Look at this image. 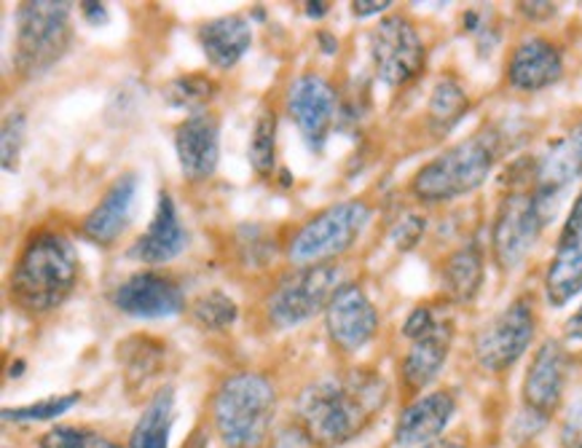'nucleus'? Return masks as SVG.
Masks as SVG:
<instances>
[{
    "label": "nucleus",
    "mask_w": 582,
    "mask_h": 448,
    "mask_svg": "<svg viewBox=\"0 0 582 448\" xmlns=\"http://www.w3.org/2000/svg\"><path fill=\"white\" fill-rule=\"evenodd\" d=\"M387 403V384L371 371L322 376L299 397L303 438L318 448L344 446L368 427L373 414Z\"/></svg>",
    "instance_id": "obj_1"
},
{
    "label": "nucleus",
    "mask_w": 582,
    "mask_h": 448,
    "mask_svg": "<svg viewBox=\"0 0 582 448\" xmlns=\"http://www.w3.org/2000/svg\"><path fill=\"white\" fill-rule=\"evenodd\" d=\"M79 256L71 239L56 231H41L19 252L9 280L11 301L30 314L62 306L79 282Z\"/></svg>",
    "instance_id": "obj_2"
},
{
    "label": "nucleus",
    "mask_w": 582,
    "mask_h": 448,
    "mask_svg": "<svg viewBox=\"0 0 582 448\" xmlns=\"http://www.w3.org/2000/svg\"><path fill=\"white\" fill-rule=\"evenodd\" d=\"M277 411L274 384L261 374H233L212 400L215 433L226 448H258L271 430Z\"/></svg>",
    "instance_id": "obj_3"
},
{
    "label": "nucleus",
    "mask_w": 582,
    "mask_h": 448,
    "mask_svg": "<svg viewBox=\"0 0 582 448\" xmlns=\"http://www.w3.org/2000/svg\"><path fill=\"white\" fill-rule=\"evenodd\" d=\"M497 156V137L491 132H480V135L451 145V148L435 156L433 162L424 164L419 173L414 175L410 191H414L416 199L427 201V205L467 197V194L484 186L491 169H495Z\"/></svg>",
    "instance_id": "obj_4"
},
{
    "label": "nucleus",
    "mask_w": 582,
    "mask_h": 448,
    "mask_svg": "<svg viewBox=\"0 0 582 448\" xmlns=\"http://www.w3.org/2000/svg\"><path fill=\"white\" fill-rule=\"evenodd\" d=\"M368 220L371 207L360 199H346L328 207L293 233L288 244V261L299 269L331 263L333 258L354 248Z\"/></svg>",
    "instance_id": "obj_5"
},
{
    "label": "nucleus",
    "mask_w": 582,
    "mask_h": 448,
    "mask_svg": "<svg viewBox=\"0 0 582 448\" xmlns=\"http://www.w3.org/2000/svg\"><path fill=\"white\" fill-rule=\"evenodd\" d=\"M71 3L35 0L17 11V67L41 75L56 65L71 46Z\"/></svg>",
    "instance_id": "obj_6"
},
{
    "label": "nucleus",
    "mask_w": 582,
    "mask_h": 448,
    "mask_svg": "<svg viewBox=\"0 0 582 448\" xmlns=\"http://www.w3.org/2000/svg\"><path fill=\"white\" fill-rule=\"evenodd\" d=\"M339 282L341 271L333 263L295 269L271 293L269 306H266L271 325L280 327V331H288V327L306 323L314 314L325 312L328 304L333 301L335 290L341 288Z\"/></svg>",
    "instance_id": "obj_7"
},
{
    "label": "nucleus",
    "mask_w": 582,
    "mask_h": 448,
    "mask_svg": "<svg viewBox=\"0 0 582 448\" xmlns=\"http://www.w3.org/2000/svg\"><path fill=\"white\" fill-rule=\"evenodd\" d=\"M548 207L537 199L534 191H512L499 201V210L491 226V250L502 271H512L527 261L531 248L545 229Z\"/></svg>",
    "instance_id": "obj_8"
},
{
    "label": "nucleus",
    "mask_w": 582,
    "mask_h": 448,
    "mask_svg": "<svg viewBox=\"0 0 582 448\" xmlns=\"http://www.w3.org/2000/svg\"><path fill=\"white\" fill-rule=\"evenodd\" d=\"M537 333V314L529 299H516L478 331L476 360L484 371L502 374L512 368Z\"/></svg>",
    "instance_id": "obj_9"
},
{
    "label": "nucleus",
    "mask_w": 582,
    "mask_h": 448,
    "mask_svg": "<svg viewBox=\"0 0 582 448\" xmlns=\"http://www.w3.org/2000/svg\"><path fill=\"white\" fill-rule=\"evenodd\" d=\"M424 41L414 22L401 14H392L378 22L371 33V60L382 84L406 86L424 67Z\"/></svg>",
    "instance_id": "obj_10"
},
{
    "label": "nucleus",
    "mask_w": 582,
    "mask_h": 448,
    "mask_svg": "<svg viewBox=\"0 0 582 448\" xmlns=\"http://www.w3.org/2000/svg\"><path fill=\"white\" fill-rule=\"evenodd\" d=\"M335 105H339V97L322 75L306 73L290 86L288 113L312 150H322V145L328 143L335 122Z\"/></svg>",
    "instance_id": "obj_11"
},
{
    "label": "nucleus",
    "mask_w": 582,
    "mask_h": 448,
    "mask_svg": "<svg viewBox=\"0 0 582 448\" xmlns=\"http://www.w3.org/2000/svg\"><path fill=\"white\" fill-rule=\"evenodd\" d=\"M328 336L339 350L357 352L378 331V312L360 285H341L325 309Z\"/></svg>",
    "instance_id": "obj_12"
},
{
    "label": "nucleus",
    "mask_w": 582,
    "mask_h": 448,
    "mask_svg": "<svg viewBox=\"0 0 582 448\" xmlns=\"http://www.w3.org/2000/svg\"><path fill=\"white\" fill-rule=\"evenodd\" d=\"M578 293H582V188L569 210L545 271V295L550 306H567Z\"/></svg>",
    "instance_id": "obj_13"
},
{
    "label": "nucleus",
    "mask_w": 582,
    "mask_h": 448,
    "mask_svg": "<svg viewBox=\"0 0 582 448\" xmlns=\"http://www.w3.org/2000/svg\"><path fill=\"white\" fill-rule=\"evenodd\" d=\"M113 306L137 320L175 317L186 309V299L177 282L156 271H137L113 293Z\"/></svg>",
    "instance_id": "obj_14"
},
{
    "label": "nucleus",
    "mask_w": 582,
    "mask_h": 448,
    "mask_svg": "<svg viewBox=\"0 0 582 448\" xmlns=\"http://www.w3.org/2000/svg\"><path fill=\"white\" fill-rule=\"evenodd\" d=\"M567 374L569 357L561 341H542L540 350L531 357L527 378H523V403L531 414L548 419L559 411L561 400H564Z\"/></svg>",
    "instance_id": "obj_15"
},
{
    "label": "nucleus",
    "mask_w": 582,
    "mask_h": 448,
    "mask_svg": "<svg viewBox=\"0 0 582 448\" xmlns=\"http://www.w3.org/2000/svg\"><path fill=\"white\" fill-rule=\"evenodd\" d=\"M175 150L183 175L199 183L212 178L220 162V122L210 111H194L175 129Z\"/></svg>",
    "instance_id": "obj_16"
},
{
    "label": "nucleus",
    "mask_w": 582,
    "mask_h": 448,
    "mask_svg": "<svg viewBox=\"0 0 582 448\" xmlns=\"http://www.w3.org/2000/svg\"><path fill=\"white\" fill-rule=\"evenodd\" d=\"M564 75V56L548 38H527L508 62V81L518 92H542Z\"/></svg>",
    "instance_id": "obj_17"
},
{
    "label": "nucleus",
    "mask_w": 582,
    "mask_h": 448,
    "mask_svg": "<svg viewBox=\"0 0 582 448\" xmlns=\"http://www.w3.org/2000/svg\"><path fill=\"white\" fill-rule=\"evenodd\" d=\"M457 414V400L451 393H429L416 397L410 406L403 408L395 425V446L416 448L440 440L438 435L446 430L448 421Z\"/></svg>",
    "instance_id": "obj_18"
},
{
    "label": "nucleus",
    "mask_w": 582,
    "mask_h": 448,
    "mask_svg": "<svg viewBox=\"0 0 582 448\" xmlns=\"http://www.w3.org/2000/svg\"><path fill=\"white\" fill-rule=\"evenodd\" d=\"M135 199L137 178L132 173H126L107 188L105 197L100 199V205L84 218L81 233H84L89 242L100 244V248H111V244L129 229Z\"/></svg>",
    "instance_id": "obj_19"
},
{
    "label": "nucleus",
    "mask_w": 582,
    "mask_h": 448,
    "mask_svg": "<svg viewBox=\"0 0 582 448\" xmlns=\"http://www.w3.org/2000/svg\"><path fill=\"white\" fill-rule=\"evenodd\" d=\"M582 178V122L567 132L561 140L548 148V154L537 162L534 169V194L542 205L555 194L564 191L574 180Z\"/></svg>",
    "instance_id": "obj_20"
},
{
    "label": "nucleus",
    "mask_w": 582,
    "mask_h": 448,
    "mask_svg": "<svg viewBox=\"0 0 582 448\" xmlns=\"http://www.w3.org/2000/svg\"><path fill=\"white\" fill-rule=\"evenodd\" d=\"M188 233L183 229L180 216L173 197L167 191L159 194V205H156V216L150 220L148 231L132 248V258H137L141 263L148 267H159V263H169L186 250Z\"/></svg>",
    "instance_id": "obj_21"
},
{
    "label": "nucleus",
    "mask_w": 582,
    "mask_h": 448,
    "mask_svg": "<svg viewBox=\"0 0 582 448\" xmlns=\"http://www.w3.org/2000/svg\"><path fill=\"white\" fill-rule=\"evenodd\" d=\"M201 52L220 71H229L245 54L250 52L252 28L242 14H229L210 19L199 28Z\"/></svg>",
    "instance_id": "obj_22"
},
{
    "label": "nucleus",
    "mask_w": 582,
    "mask_h": 448,
    "mask_svg": "<svg viewBox=\"0 0 582 448\" xmlns=\"http://www.w3.org/2000/svg\"><path fill=\"white\" fill-rule=\"evenodd\" d=\"M454 327L448 320H440V325L435 327L429 336L419 341H410L408 355L403 357V382L410 393H422L429 384L435 382L440 374V368L446 365L448 350H451Z\"/></svg>",
    "instance_id": "obj_23"
},
{
    "label": "nucleus",
    "mask_w": 582,
    "mask_h": 448,
    "mask_svg": "<svg viewBox=\"0 0 582 448\" xmlns=\"http://www.w3.org/2000/svg\"><path fill=\"white\" fill-rule=\"evenodd\" d=\"M484 256H480L478 244H467L446 258L440 271L443 293L454 301V304H470L478 299L480 288H484Z\"/></svg>",
    "instance_id": "obj_24"
},
{
    "label": "nucleus",
    "mask_w": 582,
    "mask_h": 448,
    "mask_svg": "<svg viewBox=\"0 0 582 448\" xmlns=\"http://www.w3.org/2000/svg\"><path fill=\"white\" fill-rule=\"evenodd\" d=\"M175 421L173 389H164L145 406L141 421L129 438V448H169V430Z\"/></svg>",
    "instance_id": "obj_25"
},
{
    "label": "nucleus",
    "mask_w": 582,
    "mask_h": 448,
    "mask_svg": "<svg viewBox=\"0 0 582 448\" xmlns=\"http://www.w3.org/2000/svg\"><path fill=\"white\" fill-rule=\"evenodd\" d=\"M467 108H470V100L467 92L461 90V84L451 75L440 79L435 84L433 97H429V122L438 132H448L454 124L461 122Z\"/></svg>",
    "instance_id": "obj_26"
},
{
    "label": "nucleus",
    "mask_w": 582,
    "mask_h": 448,
    "mask_svg": "<svg viewBox=\"0 0 582 448\" xmlns=\"http://www.w3.org/2000/svg\"><path fill=\"white\" fill-rule=\"evenodd\" d=\"M248 159L258 175H271L277 164V113L261 111V116L252 124Z\"/></svg>",
    "instance_id": "obj_27"
},
{
    "label": "nucleus",
    "mask_w": 582,
    "mask_h": 448,
    "mask_svg": "<svg viewBox=\"0 0 582 448\" xmlns=\"http://www.w3.org/2000/svg\"><path fill=\"white\" fill-rule=\"evenodd\" d=\"M237 314V304H233L229 295L220 293V290L201 293L191 304L194 323L205 327V331H224V327L233 325Z\"/></svg>",
    "instance_id": "obj_28"
},
{
    "label": "nucleus",
    "mask_w": 582,
    "mask_h": 448,
    "mask_svg": "<svg viewBox=\"0 0 582 448\" xmlns=\"http://www.w3.org/2000/svg\"><path fill=\"white\" fill-rule=\"evenodd\" d=\"M79 400H81L79 393L46 397V400L30 403V406H22V408H6L3 419L6 421H52L56 419V416L71 411Z\"/></svg>",
    "instance_id": "obj_29"
},
{
    "label": "nucleus",
    "mask_w": 582,
    "mask_h": 448,
    "mask_svg": "<svg viewBox=\"0 0 582 448\" xmlns=\"http://www.w3.org/2000/svg\"><path fill=\"white\" fill-rule=\"evenodd\" d=\"M212 81L201 79V75H186V79H177L169 84L167 100L177 108H201L212 97Z\"/></svg>",
    "instance_id": "obj_30"
},
{
    "label": "nucleus",
    "mask_w": 582,
    "mask_h": 448,
    "mask_svg": "<svg viewBox=\"0 0 582 448\" xmlns=\"http://www.w3.org/2000/svg\"><path fill=\"white\" fill-rule=\"evenodd\" d=\"M24 145V116L22 113H11V116H6L3 122V167L9 169H17V159H19V150H22Z\"/></svg>",
    "instance_id": "obj_31"
},
{
    "label": "nucleus",
    "mask_w": 582,
    "mask_h": 448,
    "mask_svg": "<svg viewBox=\"0 0 582 448\" xmlns=\"http://www.w3.org/2000/svg\"><path fill=\"white\" fill-rule=\"evenodd\" d=\"M424 229H427V220L422 216H406L392 229V244L397 250H414L419 244Z\"/></svg>",
    "instance_id": "obj_32"
},
{
    "label": "nucleus",
    "mask_w": 582,
    "mask_h": 448,
    "mask_svg": "<svg viewBox=\"0 0 582 448\" xmlns=\"http://www.w3.org/2000/svg\"><path fill=\"white\" fill-rule=\"evenodd\" d=\"M438 325H440V320L435 317L433 309L416 306L414 312L408 314L406 323H403V336L410 338V341H419L424 336H429V333H433Z\"/></svg>",
    "instance_id": "obj_33"
},
{
    "label": "nucleus",
    "mask_w": 582,
    "mask_h": 448,
    "mask_svg": "<svg viewBox=\"0 0 582 448\" xmlns=\"http://www.w3.org/2000/svg\"><path fill=\"white\" fill-rule=\"evenodd\" d=\"M84 430H75L71 425H60L54 430H49L41 438V448H79L81 440H84Z\"/></svg>",
    "instance_id": "obj_34"
},
{
    "label": "nucleus",
    "mask_w": 582,
    "mask_h": 448,
    "mask_svg": "<svg viewBox=\"0 0 582 448\" xmlns=\"http://www.w3.org/2000/svg\"><path fill=\"white\" fill-rule=\"evenodd\" d=\"M387 9H392V3H389V0H382V3H378V0H357V3H352L354 17H371V14H382V11H387Z\"/></svg>",
    "instance_id": "obj_35"
},
{
    "label": "nucleus",
    "mask_w": 582,
    "mask_h": 448,
    "mask_svg": "<svg viewBox=\"0 0 582 448\" xmlns=\"http://www.w3.org/2000/svg\"><path fill=\"white\" fill-rule=\"evenodd\" d=\"M81 14L86 17L89 24H105L107 22V11L103 3H81Z\"/></svg>",
    "instance_id": "obj_36"
},
{
    "label": "nucleus",
    "mask_w": 582,
    "mask_h": 448,
    "mask_svg": "<svg viewBox=\"0 0 582 448\" xmlns=\"http://www.w3.org/2000/svg\"><path fill=\"white\" fill-rule=\"evenodd\" d=\"M518 9L523 11L527 17H537V19H545V17H553L555 14V6L553 3H521Z\"/></svg>",
    "instance_id": "obj_37"
},
{
    "label": "nucleus",
    "mask_w": 582,
    "mask_h": 448,
    "mask_svg": "<svg viewBox=\"0 0 582 448\" xmlns=\"http://www.w3.org/2000/svg\"><path fill=\"white\" fill-rule=\"evenodd\" d=\"M564 333H567V338H572V341H582V304H580L578 312H574L572 317L567 320Z\"/></svg>",
    "instance_id": "obj_38"
},
{
    "label": "nucleus",
    "mask_w": 582,
    "mask_h": 448,
    "mask_svg": "<svg viewBox=\"0 0 582 448\" xmlns=\"http://www.w3.org/2000/svg\"><path fill=\"white\" fill-rule=\"evenodd\" d=\"M79 448H122V446H116V444H113V440L103 438V435L86 433L84 440H81V444H79Z\"/></svg>",
    "instance_id": "obj_39"
},
{
    "label": "nucleus",
    "mask_w": 582,
    "mask_h": 448,
    "mask_svg": "<svg viewBox=\"0 0 582 448\" xmlns=\"http://www.w3.org/2000/svg\"><path fill=\"white\" fill-rule=\"evenodd\" d=\"M331 11V3H306V14L309 17H325Z\"/></svg>",
    "instance_id": "obj_40"
},
{
    "label": "nucleus",
    "mask_w": 582,
    "mask_h": 448,
    "mask_svg": "<svg viewBox=\"0 0 582 448\" xmlns=\"http://www.w3.org/2000/svg\"><path fill=\"white\" fill-rule=\"evenodd\" d=\"M422 448H467V446L461 444V440H454V438H440V440H435V444L422 446Z\"/></svg>",
    "instance_id": "obj_41"
}]
</instances>
